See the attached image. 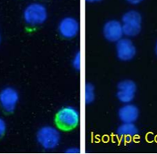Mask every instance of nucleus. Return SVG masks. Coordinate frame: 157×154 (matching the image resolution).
Wrapping results in <instances>:
<instances>
[{
	"label": "nucleus",
	"instance_id": "1",
	"mask_svg": "<svg viewBox=\"0 0 157 154\" xmlns=\"http://www.w3.org/2000/svg\"><path fill=\"white\" fill-rule=\"evenodd\" d=\"M56 124L64 131H69L78 126L79 113L72 106H66L59 110L56 115Z\"/></svg>",
	"mask_w": 157,
	"mask_h": 154
},
{
	"label": "nucleus",
	"instance_id": "2",
	"mask_svg": "<svg viewBox=\"0 0 157 154\" xmlns=\"http://www.w3.org/2000/svg\"><path fill=\"white\" fill-rule=\"evenodd\" d=\"M23 17L25 23L30 26H36L42 25L47 20L48 13L44 5L39 2H33L25 8Z\"/></svg>",
	"mask_w": 157,
	"mask_h": 154
},
{
	"label": "nucleus",
	"instance_id": "3",
	"mask_svg": "<svg viewBox=\"0 0 157 154\" xmlns=\"http://www.w3.org/2000/svg\"><path fill=\"white\" fill-rule=\"evenodd\" d=\"M121 23L124 35L134 37L141 33L142 17L137 10H129L123 15Z\"/></svg>",
	"mask_w": 157,
	"mask_h": 154
},
{
	"label": "nucleus",
	"instance_id": "4",
	"mask_svg": "<svg viewBox=\"0 0 157 154\" xmlns=\"http://www.w3.org/2000/svg\"><path fill=\"white\" fill-rule=\"evenodd\" d=\"M38 143L45 149H54L58 146L61 142V134L55 127L45 126L38 131Z\"/></svg>",
	"mask_w": 157,
	"mask_h": 154
},
{
	"label": "nucleus",
	"instance_id": "5",
	"mask_svg": "<svg viewBox=\"0 0 157 154\" xmlns=\"http://www.w3.org/2000/svg\"><path fill=\"white\" fill-rule=\"evenodd\" d=\"M137 85L131 79H124L119 83L116 97L123 104L130 103L135 98Z\"/></svg>",
	"mask_w": 157,
	"mask_h": 154
},
{
	"label": "nucleus",
	"instance_id": "6",
	"mask_svg": "<svg viewBox=\"0 0 157 154\" xmlns=\"http://www.w3.org/2000/svg\"><path fill=\"white\" fill-rule=\"evenodd\" d=\"M19 102V94L14 88L8 87L0 91V106L6 113H13Z\"/></svg>",
	"mask_w": 157,
	"mask_h": 154
},
{
	"label": "nucleus",
	"instance_id": "7",
	"mask_svg": "<svg viewBox=\"0 0 157 154\" xmlns=\"http://www.w3.org/2000/svg\"><path fill=\"white\" fill-rule=\"evenodd\" d=\"M116 55L123 61H129L134 59L137 53L135 46L128 38H122L116 42Z\"/></svg>",
	"mask_w": 157,
	"mask_h": 154
},
{
	"label": "nucleus",
	"instance_id": "8",
	"mask_svg": "<svg viewBox=\"0 0 157 154\" xmlns=\"http://www.w3.org/2000/svg\"><path fill=\"white\" fill-rule=\"evenodd\" d=\"M103 35L108 41L116 43L124 36L122 23L116 20L107 21L103 27Z\"/></svg>",
	"mask_w": 157,
	"mask_h": 154
},
{
	"label": "nucleus",
	"instance_id": "9",
	"mask_svg": "<svg viewBox=\"0 0 157 154\" xmlns=\"http://www.w3.org/2000/svg\"><path fill=\"white\" fill-rule=\"evenodd\" d=\"M58 32L64 38L72 39L75 37L79 32V24L74 17H64L59 23Z\"/></svg>",
	"mask_w": 157,
	"mask_h": 154
},
{
	"label": "nucleus",
	"instance_id": "10",
	"mask_svg": "<svg viewBox=\"0 0 157 154\" xmlns=\"http://www.w3.org/2000/svg\"><path fill=\"white\" fill-rule=\"evenodd\" d=\"M139 117V110L135 105L124 104L119 110V118L123 123H134Z\"/></svg>",
	"mask_w": 157,
	"mask_h": 154
},
{
	"label": "nucleus",
	"instance_id": "11",
	"mask_svg": "<svg viewBox=\"0 0 157 154\" xmlns=\"http://www.w3.org/2000/svg\"><path fill=\"white\" fill-rule=\"evenodd\" d=\"M138 132L137 127L134 123H123L116 130V133L120 137L132 138Z\"/></svg>",
	"mask_w": 157,
	"mask_h": 154
},
{
	"label": "nucleus",
	"instance_id": "12",
	"mask_svg": "<svg viewBox=\"0 0 157 154\" xmlns=\"http://www.w3.org/2000/svg\"><path fill=\"white\" fill-rule=\"evenodd\" d=\"M95 99V87L92 83H86L85 87V101L90 104Z\"/></svg>",
	"mask_w": 157,
	"mask_h": 154
},
{
	"label": "nucleus",
	"instance_id": "13",
	"mask_svg": "<svg viewBox=\"0 0 157 154\" xmlns=\"http://www.w3.org/2000/svg\"><path fill=\"white\" fill-rule=\"evenodd\" d=\"M72 65H73L74 68L76 70L80 69L81 66V56H80V52L76 53V54L74 57L73 60H72Z\"/></svg>",
	"mask_w": 157,
	"mask_h": 154
},
{
	"label": "nucleus",
	"instance_id": "14",
	"mask_svg": "<svg viewBox=\"0 0 157 154\" xmlns=\"http://www.w3.org/2000/svg\"><path fill=\"white\" fill-rule=\"evenodd\" d=\"M6 131V124L3 119L0 118V138L5 134Z\"/></svg>",
	"mask_w": 157,
	"mask_h": 154
},
{
	"label": "nucleus",
	"instance_id": "15",
	"mask_svg": "<svg viewBox=\"0 0 157 154\" xmlns=\"http://www.w3.org/2000/svg\"><path fill=\"white\" fill-rule=\"evenodd\" d=\"M67 153H79L80 151L78 148H75V147H71L69 149H67V151H65Z\"/></svg>",
	"mask_w": 157,
	"mask_h": 154
},
{
	"label": "nucleus",
	"instance_id": "16",
	"mask_svg": "<svg viewBox=\"0 0 157 154\" xmlns=\"http://www.w3.org/2000/svg\"><path fill=\"white\" fill-rule=\"evenodd\" d=\"M126 1L129 3L132 4V5H138L141 2H142L144 0H126Z\"/></svg>",
	"mask_w": 157,
	"mask_h": 154
},
{
	"label": "nucleus",
	"instance_id": "17",
	"mask_svg": "<svg viewBox=\"0 0 157 154\" xmlns=\"http://www.w3.org/2000/svg\"><path fill=\"white\" fill-rule=\"evenodd\" d=\"M86 1L88 2H90V3H94V2H101V1H102V0H86Z\"/></svg>",
	"mask_w": 157,
	"mask_h": 154
},
{
	"label": "nucleus",
	"instance_id": "18",
	"mask_svg": "<svg viewBox=\"0 0 157 154\" xmlns=\"http://www.w3.org/2000/svg\"><path fill=\"white\" fill-rule=\"evenodd\" d=\"M155 53H156V55H157V43H156V45H155Z\"/></svg>",
	"mask_w": 157,
	"mask_h": 154
},
{
	"label": "nucleus",
	"instance_id": "19",
	"mask_svg": "<svg viewBox=\"0 0 157 154\" xmlns=\"http://www.w3.org/2000/svg\"><path fill=\"white\" fill-rule=\"evenodd\" d=\"M0 43H1V36H0Z\"/></svg>",
	"mask_w": 157,
	"mask_h": 154
}]
</instances>
